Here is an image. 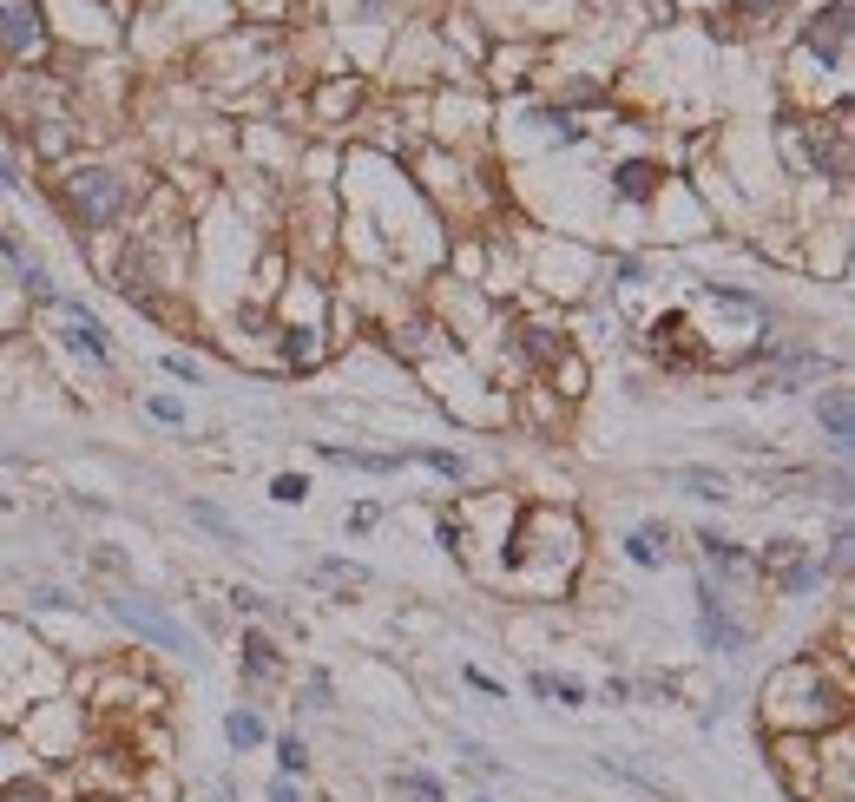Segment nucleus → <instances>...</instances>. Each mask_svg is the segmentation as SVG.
I'll return each instance as SVG.
<instances>
[{
  "instance_id": "18",
  "label": "nucleus",
  "mask_w": 855,
  "mask_h": 802,
  "mask_svg": "<svg viewBox=\"0 0 855 802\" xmlns=\"http://www.w3.org/2000/svg\"><path fill=\"white\" fill-rule=\"evenodd\" d=\"M277 770L289 783H303V770H309V743L303 736H277Z\"/></svg>"
},
{
  "instance_id": "20",
  "label": "nucleus",
  "mask_w": 855,
  "mask_h": 802,
  "mask_svg": "<svg viewBox=\"0 0 855 802\" xmlns=\"http://www.w3.org/2000/svg\"><path fill=\"white\" fill-rule=\"evenodd\" d=\"M415 461H428L434 474H448V481H468V461L461 454H441V447H415Z\"/></svg>"
},
{
  "instance_id": "19",
  "label": "nucleus",
  "mask_w": 855,
  "mask_h": 802,
  "mask_svg": "<svg viewBox=\"0 0 855 802\" xmlns=\"http://www.w3.org/2000/svg\"><path fill=\"white\" fill-rule=\"evenodd\" d=\"M454 750L468 756V770H481V776H500V756L481 743V736H454Z\"/></svg>"
},
{
  "instance_id": "13",
  "label": "nucleus",
  "mask_w": 855,
  "mask_h": 802,
  "mask_svg": "<svg viewBox=\"0 0 855 802\" xmlns=\"http://www.w3.org/2000/svg\"><path fill=\"white\" fill-rule=\"evenodd\" d=\"M224 736H230V750H257V743H271V724H264L257 711H230V717H224Z\"/></svg>"
},
{
  "instance_id": "3",
  "label": "nucleus",
  "mask_w": 855,
  "mask_h": 802,
  "mask_svg": "<svg viewBox=\"0 0 855 802\" xmlns=\"http://www.w3.org/2000/svg\"><path fill=\"white\" fill-rule=\"evenodd\" d=\"M698 638H705V652H724V657H737L750 645V632L724 612V598L711 592V580H698Z\"/></svg>"
},
{
  "instance_id": "22",
  "label": "nucleus",
  "mask_w": 855,
  "mask_h": 802,
  "mask_svg": "<svg viewBox=\"0 0 855 802\" xmlns=\"http://www.w3.org/2000/svg\"><path fill=\"white\" fill-rule=\"evenodd\" d=\"M284 356L296 368H309V363H316V336H309V329H289V336H284Z\"/></svg>"
},
{
  "instance_id": "29",
  "label": "nucleus",
  "mask_w": 855,
  "mask_h": 802,
  "mask_svg": "<svg viewBox=\"0 0 855 802\" xmlns=\"http://www.w3.org/2000/svg\"><path fill=\"white\" fill-rule=\"evenodd\" d=\"M191 519H198V526H212V533H230V519H224L217 507H205V501H191Z\"/></svg>"
},
{
  "instance_id": "26",
  "label": "nucleus",
  "mask_w": 855,
  "mask_h": 802,
  "mask_svg": "<svg viewBox=\"0 0 855 802\" xmlns=\"http://www.w3.org/2000/svg\"><path fill=\"white\" fill-rule=\"evenodd\" d=\"M789 560H803V546H796V539H770V553H764V566H777V573H784Z\"/></svg>"
},
{
  "instance_id": "10",
  "label": "nucleus",
  "mask_w": 855,
  "mask_h": 802,
  "mask_svg": "<svg viewBox=\"0 0 855 802\" xmlns=\"http://www.w3.org/2000/svg\"><path fill=\"white\" fill-rule=\"evenodd\" d=\"M389 796L395 802H448V790H441V776H428V770H395V776H389Z\"/></svg>"
},
{
  "instance_id": "15",
  "label": "nucleus",
  "mask_w": 855,
  "mask_h": 802,
  "mask_svg": "<svg viewBox=\"0 0 855 802\" xmlns=\"http://www.w3.org/2000/svg\"><path fill=\"white\" fill-rule=\"evenodd\" d=\"M309 580H323V585H368V566H356V560H316V566H309Z\"/></svg>"
},
{
  "instance_id": "17",
  "label": "nucleus",
  "mask_w": 855,
  "mask_h": 802,
  "mask_svg": "<svg viewBox=\"0 0 855 802\" xmlns=\"http://www.w3.org/2000/svg\"><path fill=\"white\" fill-rule=\"evenodd\" d=\"M823 585V560H789L784 566V592L789 598H803V592H816Z\"/></svg>"
},
{
  "instance_id": "23",
  "label": "nucleus",
  "mask_w": 855,
  "mask_h": 802,
  "mask_svg": "<svg viewBox=\"0 0 855 802\" xmlns=\"http://www.w3.org/2000/svg\"><path fill=\"white\" fill-rule=\"evenodd\" d=\"M527 356L553 363V356H567V343H553V329H527Z\"/></svg>"
},
{
  "instance_id": "8",
  "label": "nucleus",
  "mask_w": 855,
  "mask_h": 802,
  "mask_svg": "<svg viewBox=\"0 0 855 802\" xmlns=\"http://www.w3.org/2000/svg\"><path fill=\"white\" fill-rule=\"evenodd\" d=\"M626 560H632V566H665V560H671V533H665L658 519L632 526V533H626Z\"/></svg>"
},
{
  "instance_id": "21",
  "label": "nucleus",
  "mask_w": 855,
  "mask_h": 802,
  "mask_svg": "<svg viewBox=\"0 0 855 802\" xmlns=\"http://www.w3.org/2000/svg\"><path fill=\"white\" fill-rule=\"evenodd\" d=\"M271 501H284V507H303V501H309V481H303V474H277V481H271Z\"/></svg>"
},
{
  "instance_id": "6",
  "label": "nucleus",
  "mask_w": 855,
  "mask_h": 802,
  "mask_svg": "<svg viewBox=\"0 0 855 802\" xmlns=\"http://www.w3.org/2000/svg\"><path fill=\"white\" fill-rule=\"evenodd\" d=\"M0 40H7L13 53L40 47V7H33V0H7V13H0Z\"/></svg>"
},
{
  "instance_id": "34",
  "label": "nucleus",
  "mask_w": 855,
  "mask_h": 802,
  "mask_svg": "<svg viewBox=\"0 0 855 802\" xmlns=\"http://www.w3.org/2000/svg\"><path fill=\"white\" fill-rule=\"evenodd\" d=\"M468 802H494V796H468Z\"/></svg>"
},
{
  "instance_id": "2",
  "label": "nucleus",
  "mask_w": 855,
  "mask_h": 802,
  "mask_svg": "<svg viewBox=\"0 0 855 802\" xmlns=\"http://www.w3.org/2000/svg\"><path fill=\"white\" fill-rule=\"evenodd\" d=\"M112 605V618L126 625V632H139L145 645H158V652H178V657H198L191 652V632L158 605V598H145V592H119V598H106Z\"/></svg>"
},
{
  "instance_id": "25",
  "label": "nucleus",
  "mask_w": 855,
  "mask_h": 802,
  "mask_svg": "<svg viewBox=\"0 0 855 802\" xmlns=\"http://www.w3.org/2000/svg\"><path fill=\"white\" fill-rule=\"evenodd\" d=\"M309 711H336V684H330L323 671L309 677Z\"/></svg>"
},
{
  "instance_id": "33",
  "label": "nucleus",
  "mask_w": 855,
  "mask_h": 802,
  "mask_svg": "<svg viewBox=\"0 0 855 802\" xmlns=\"http://www.w3.org/2000/svg\"><path fill=\"white\" fill-rule=\"evenodd\" d=\"M151 415H158V422H185V408H178L171 395H158V402H151Z\"/></svg>"
},
{
  "instance_id": "12",
  "label": "nucleus",
  "mask_w": 855,
  "mask_h": 802,
  "mask_svg": "<svg viewBox=\"0 0 855 802\" xmlns=\"http://www.w3.org/2000/svg\"><path fill=\"white\" fill-rule=\"evenodd\" d=\"M698 546H705V560H711L717 573H750V560H744V546H737V539H724V533H711V526L698 533Z\"/></svg>"
},
{
  "instance_id": "31",
  "label": "nucleus",
  "mask_w": 855,
  "mask_h": 802,
  "mask_svg": "<svg viewBox=\"0 0 855 802\" xmlns=\"http://www.w3.org/2000/svg\"><path fill=\"white\" fill-rule=\"evenodd\" d=\"M271 802H303V783H289V776H277V783H271Z\"/></svg>"
},
{
  "instance_id": "11",
  "label": "nucleus",
  "mask_w": 855,
  "mask_h": 802,
  "mask_svg": "<svg viewBox=\"0 0 855 802\" xmlns=\"http://www.w3.org/2000/svg\"><path fill=\"white\" fill-rule=\"evenodd\" d=\"M316 454L336 461V467H362V474H395L402 467V454H362V447H336V440H323Z\"/></svg>"
},
{
  "instance_id": "30",
  "label": "nucleus",
  "mask_w": 855,
  "mask_h": 802,
  "mask_svg": "<svg viewBox=\"0 0 855 802\" xmlns=\"http://www.w3.org/2000/svg\"><path fill=\"white\" fill-rule=\"evenodd\" d=\"M33 605H47V612H67L72 598L60 592V585H40V592H33Z\"/></svg>"
},
{
  "instance_id": "4",
  "label": "nucleus",
  "mask_w": 855,
  "mask_h": 802,
  "mask_svg": "<svg viewBox=\"0 0 855 802\" xmlns=\"http://www.w3.org/2000/svg\"><path fill=\"white\" fill-rule=\"evenodd\" d=\"M816 422H823V435H829V447H836V454H849V440H855V402H849V388H843V382L816 395Z\"/></svg>"
},
{
  "instance_id": "1",
  "label": "nucleus",
  "mask_w": 855,
  "mask_h": 802,
  "mask_svg": "<svg viewBox=\"0 0 855 802\" xmlns=\"http://www.w3.org/2000/svg\"><path fill=\"white\" fill-rule=\"evenodd\" d=\"M126 198H132V185H126L112 165H79L67 178V205L86 230H106V224L126 211Z\"/></svg>"
},
{
  "instance_id": "24",
  "label": "nucleus",
  "mask_w": 855,
  "mask_h": 802,
  "mask_svg": "<svg viewBox=\"0 0 855 802\" xmlns=\"http://www.w3.org/2000/svg\"><path fill=\"white\" fill-rule=\"evenodd\" d=\"M823 573H849V526H836V539H829V566Z\"/></svg>"
},
{
  "instance_id": "16",
  "label": "nucleus",
  "mask_w": 855,
  "mask_h": 802,
  "mask_svg": "<svg viewBox=\"0 0 855 802\" xmlns=\"http://www.w3.org/2000/svg\"><path fill=\"white\" fill-rule=\"evenodd\" d=\"M533 697H560V704H586V684H579V677H553V671H533Z\"/></svg>"
},
{
  "instance_id": "28",
  "label": "nucleus",
  "mask_w": 855,
  "mask_h": 802,
  "mask_svg": "<svg viewBox=\"0 0 855 802\" xmlns=\"http://www.w3.org/2000/svg\"><path fill=\"white\" fill-rule=\"evenodd\" d=\"M230 605H237V612H271V598H264V592H250V585H237V592H230Z\"/></svg>"
},
{
  "instance_id": "27",
  "label": "nucleus",
  "mask_w": 855,
  "mask_h": 802,
  "mask_svg": "<svg viewBox=\"0 0 855 802\" xmlns=\"http://www.w3.org/2000/svg\"><path fill=\"white\" fill-rule=\"evenodd\" d=\"M0 802H53V790H40V783H13V790H0Z\"/></svg>"
},
{
  "instance_id": "7",
  "label": "nucleus",
  "mask_w": 855,
  "mask_h": 802,
  "mask_svg": "<svg viewBox=\"0 0 855 802\" xmlns=\"http://www.w3.org/2000/svg\"><path fill=\"white\" fill-rule=\"evenodd\" d=\"M803 40H809L823 60H843V40H849V0H836V7H829V13H823L809 33H803Z\"/></svg>"
},
{
  "instance_id": "32",
  "label": "nucleus",
  "mask_w": 855,
  "mask_h": 802,
  "mask_svg": "<svg viewBox=\"0 0 855 802\" xmlns=\"http://www.w3.org/2000/svg\"><path fill=\"white\" fill-rule=\"evenodd\" d=\"M165 368H171V375H178V382H198V375H205V368L191 363V356H171V363H165Z\"/></svg>"
},
{
  "instance_id": "9",
  "label": "nucleus",
  "mask_w": 855,
  "mask_h": 802,
  "mask_svg": "<svg viewBox=\"0 0 855 802\" xmlns=\"http://www.w3.org/2000/svg\"><path fill=\"white\" fill-rule=\"evenodd\" d=\"M665 481H671V487H685L691 501H730V481H724L717 467H671Z\"/></svg>"
},
{
  "instance_id": "5",
  "label": "nucleus",
  "mask_w": 855,
  "mask_h": 802,
  "mask_svg": "<svg viewBox=\"0 0 855 802\" xmlns=\"http://www.w3.org/2000/svg\"><path fill=\"white\" fill-rule=\"evenodd\" d=\"M237 652H244V677H250V684H277V677H284V652H277L271 632H244Z\"/></svg>"
},
{
  "instance_id": "14",
  "label": "nucleus",
  "mask_w": 855,
  "mask_h": 802,
  "mask_svg": "<svg viewBox=\"0 0 855 802\" xmlns=\"http://www.w3.org/2000/svg\"><path fill=\"white\" fill-rule=\"evenodd\" d=\"M612 178H619V198H651L658 191V165H645V158H626Z\"/></svg>"
}]
</instances>
